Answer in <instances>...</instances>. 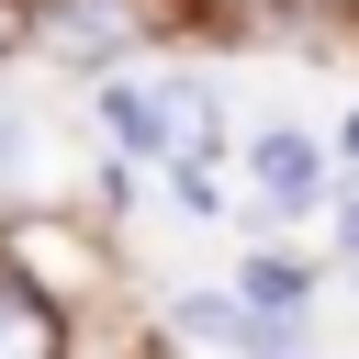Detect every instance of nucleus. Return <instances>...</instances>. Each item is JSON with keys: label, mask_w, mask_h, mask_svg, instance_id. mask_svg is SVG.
<instances>
[{"label": "nucleus", "mask_w": 359, "mask_h": 359, "mask_svg": "<svg viewBox=\"0 0 359 359\" xmlns=\"http://www.w3.org/2000/svg\"><path fill=\"white\" fill-rule=\"evenodd\" d=\"M0 359H67V325H56V303L0 258Z\"/></svg>", "instance_id": "nucleus-1"}, {"label": "nucleus", "mask_w": 359, "mask_h": 359, "mask_svg": "<svg viewBox=\"0 0 359 359\" xmlns=\"http://www.w3.org/2000/svg\"><path fill=\"white\" fill-rule=\"evenodd\" d=\"M258 191H269L280 213H303V202L325 191V180H314V146H303V135H258Z\"/></svg>", "instance_id": "nucleus-2"}, {"label": "nucleus", "mask_w": 359, "mask_h": 359, "mask_svg": "<svg viewBox=\"0 0 359 359\" xmlns=\"http://www.w3.org/2000/svg\"><path fill=\"white\" fill-rule=\"evenodd\" d=\"M101 112H112V135H123V146H157V135H168V112H157L146 90H101Z\"/></svg>", "instance_id": "nucleus-3"}, {"label": "nucleus", "mask_w": 359, "mask_h": 359, "mask_svg": "<svg viewBox=\"0 0 359 359\" xmlns=\"http://www.w3.org/2000/svg\"><path fill=\"white\" fill-rule=\"evenodd\" d=\"M247 303H258V314H292V303H303V258H258V269H247Z\"/></svg>", "instance_id": "nucleus-4"}, {"label": "nucleus", "mask_w": 359, "mask_h": 359, "mask_svg": "<svg viewBox=\"0 0 359 359\" xmlns=\"http://www.w3.org/2000/svg\"><path fill=\"white\" fill-rule=\"evenodd\" d=\"M180 325H191V337H247V314H236V303H213V292H202V303H180Z\"/></svg>", "instance_id": "nucleus-5"}, {"label": "nucleus", "mask_w": 359, "mask_h": 359, "mask_svg": "<svg viewBox=\"0 0 359 359\" xmlns=\"http://www.w3.org/2000/svg\"><path fill=\"white\" fill-rule=\"evenodd\" d=\"M22 168H34V123L0 101V180H22Z\"/></svg>", "instance_id": "nucleus-6"}, {"label": "nucleus", "mask_w": 359, "mask_h": 359, "mask_svg": "<svg viewBox=\"0 0 359 359\" xmlns=\"http://www.w3.org/2000/svg\"><path fill=\"white\" fill-rule=\"evenodd\" d=\"M348 157H359V112H348Z\"/></svg>", "instance_id": "nucleus-7"}, {"label": "nucleus", "mask_w": 359, "mask_h": 359, "mask_svg": "<svg viewBox=\"0 0 359 359\" xmlns=\"http://www.w3.org/2000/svg\"><path fill=\"white\" fill-rule=\"evenodd\" d=\"M348 247H359V202H348Z\"/></svg>", "instance_id": "nucleus-8"}, {"label": "nucleus", "mask_w": 359, "mask_h": 359, "mask_svg": "<svg viewBox=\"0 0 359 359\" xmlns=\"http://www.w3.org/2000/svg\"><path fill=\"white\" fill-rule=\"evenodd\" d=\"M0 45H11V11H0Z\"/></svg>", "instance_id": "nucleus-9"}]
</instances>
